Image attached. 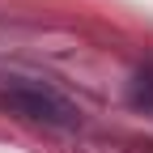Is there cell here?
<instances>
[{"mask_svg":"<svg viewBox=\"0 0 153 153\" xmlns=\"http://www.w3.org/2000/svg\"><path fill=\"white\" fill-rule=\"evenodd\" d=\"M9 102L22 115H30V119H38V123H51V128H72L76 119H81L72 102H64L60 94H51V89H34V85L9 89Z\"/></svg>","mask_w":153,"mask_h":153,"instance_id":"cell-1","label":"cell"}]
</instances>
